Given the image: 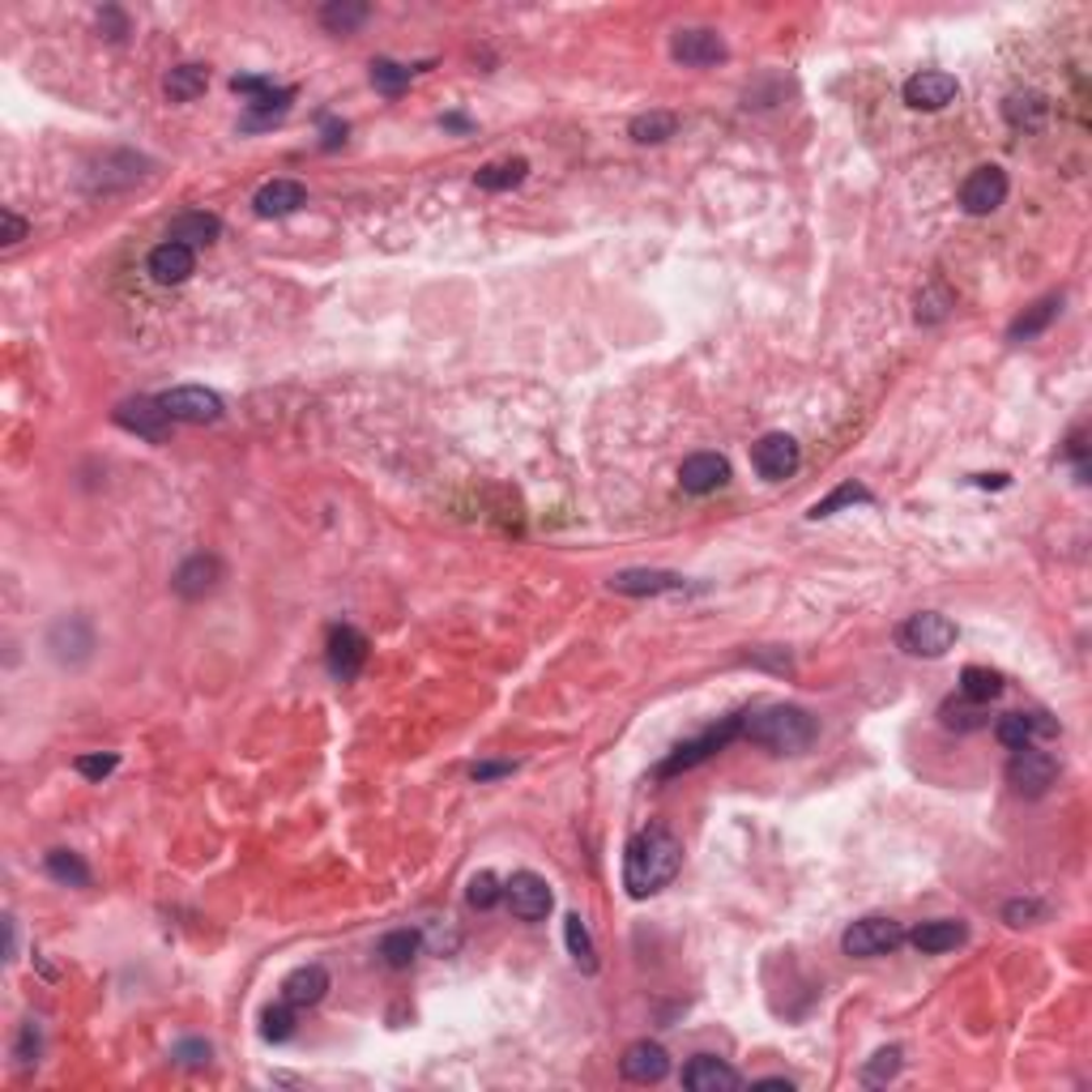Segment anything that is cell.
I'll return each instance as SVG.
<instances>
[{
	"mask_svg": "<svg viewBox=\"0 0 1092 1092\" xmlns=\"http://www.w3.org/2000/svg\"><path fill=\"white\" fill-rule=\"evenodd\" d=\"M683 867V845L675 832L666 828H645L628 841L623 850V888L632 901H645V897H658L662 888L675 884Z\"/></svg>",
	"mask_w": 1092,
	"mask_h": 1092,
	"instance_id": "1",
	"label": "cell"
},
{
	"mask_svg": "<svg viewBox=\"0 0 1092 1092\" xmlns=\"http://www.w3.org/2000/svg\"><path fill=\"white\" fill-rule=\"evenodd\" d=\"M815 718L798 705H768L759 713H747L742 718V738H751L755 747L772 751V755H798L815 742Z\"/></svg>",
	"mask_w": 1092,
	"mask_h": 1092,
	"instance_id": "2",
	"label": "cell"
},
{
	"mask_svg": "<svg viewBox=\"0 0 1092 1092\" xmlns=\"http://www.w3.org/2000/svg\"><path fill=\"white\" fill-rule=\"evenodd\" d=\"M742 718L747 713H734V718H726L722 726H713V729H705V734H696V738H688V742H679L662 764H658V781H666V777H679V772H688V768H696V764H705L709 755H718L726 742H734L738 734H742Z\"/></svg>",
	"mask_w": 1092,
	"mask_h": 1092,
	"instance_id": "3",
	"label": "cell"
},
{
	"mask_svg": "<svg viewBox=\"0 0 1092 1092\" xmlns=\"http://www.w3.org/2000/svg\"><path fill=\"white\" fill-rule=\"evenodd\" d=\"M897 640L913 658H943L956 645V623L939 610H917L897 628Z\"/></svg>",
	"mask_w": 1092,
	"mask_h": 1092,
	"instance_id": "4",
	"label": "cell"
},
{
	"mask_svg": "<svg viewBox=\"0 0 1092 1092\" xmlns=\"http://www.w3.org/2000/svg\"><path fill=\"white\" fill-rule=\"evenodd\" d=\"M905 943V926L901 921H892V917H862V921H854L845 934H841V947H845V956H858V960H871V956H888V951H897Z\"/></svg>",
	"mask_w": 1092,
	"mask_h": 1092,
	"instance_id": "5",
	"label": "cell"
},
{
	"mask_svg": "<svg viewBox=\"0 0 1092 1092\" xmlns=\"http://www.w3.org/2000/svg\"><path fill=\"white\" fill-rule=\"evenodd\" d=\"M751 466H755V474H759V478H768V483H785V478H794V474H798V466H802V448H798V440H794V436H785V431H768V436H759V440L751 444Z\"/></svg>",
	"mask_w": 1092,
	"mask_h": 1092,
	"instance_id": "6",
	"label": "cell"
},
{
	"mask_svg": "<svg viewBox=\"0 0 1092 1092\" xmlns=\"http://www.w3.org/2000/svg\"><path fill=\"white\" fill-rule=\"evenodd\" d=\"M1054 777H1059L1054 755L1037 751L1033 742L1020 747V751L1012 755V764H1007V785H1012L1020 798H1042V794L1054 785Z\"/></svg>",
	"mask_w": 1092,
	"mask_h": 1092,
	"instance_id": "7",
	"label": "cell"
},
{
	"mask_svg": "<svg viewBox=\"0 0 1092 1092\" xmlns=\"http://www.w3.org/2000/svg\"><path fill=\"white\" fill-rule=\"evenodd\" d=\"M116 423H120L124 431L150 440V444H163L176 418L163 410L159 397H133V401H120V405H116Z\"/></svg>",
	"mask_w": 1092,
	"mask_h": 1092,
	"instance_id": "8",
	"label": "cell"
},
{
	"mask_svg": "<svg viewBox=\"0 0 1092 1092\" xmlns=\"http://www.w3.org/2000/svg\"><path fill=\"white\" fill-rule=\"evenodd\" d=\"M159 401H163V410L176 423H196L201 427V423H218L222 418V397L213 388H201V384H180V388L163 393Z\"/></svg>",
	"mask_w": 1092,
	"mask_h": 1092,
	"instance_id": "9",
	"label": "cell"
},
{
	"mask_svg": "<svg viewBox=\"0 0 1092 1092\" xmlns=\"http://www.w3.org/2000/svg\"><path fill=\"white\" fill-rule=\"evenodd\" d=\"M1007 172L1003 167H994V163H986V167H977V172H969V180L960 183V205H964V213H994L1003 201H1007Z\"/></svg>",
	"mask_w": 1092,
	"mask_h": 1092,
	"instance_id": "10",
	"label": "cell"
},
{
	"mask_svg": "<svg viewBox=\"0 0 1092 1092\" xmlns=\"http://www.w3.org/2000/svg\"><path fill=\"white\" fill-rule=\"evenodd\" d=\"M325 662H329V675H334V679L351 683L367 662V636L359 632V628H351V623H338V628L329 632Z\"/></svg>",
	"mask_w": 1092,
	"mask_h": 1092,
	"instance_id": "11",
	"label": "cell"
},
{
	"mask_svg": "<svg viewBox=\"0 0 1092 1092\" xmlns=\"http://www.w3.org/2000/svg\"><path fill=\"white\" fill-rule=\"evenodd\" d=\"M670 56H675L679 64H688V69H709V64H722V60H726L729 47L718 30L696 26V30H679V34L670 39Z\"/></svg>",
	"mask_w": 1092,
	"mask_h": 1092,
	"instance_id": "12",
	"label": "cell"
},
{
	"mask_svg": "<svg viewBox=\"0 0 1092 1092\" xmlns=\"http://www.w3.org/2000/svg\"><path fill=\"white\" fill-rule=\"evenodd\" d=\"M504 901H508V910L517 913L521 921H543L546 913H550V905H555L546 880L543 875H534V871H517V875L504 884Z\"/></svg>",
	"mask_w": 1092,
	"mask_h": 1092,
	"instance_id": "13",
	"label": "cell"
},
{
	"mask_svg": "<svg viewBox=\"0 0 1092 1092\" xmlns=\"http://www.w3.org/2000/svg\"><path fill=\"white\" fill-rule=\"evenodd\" d=\"M960 86L951 73H939V69H926V73H913L905 82V103L913 112H943L947 103H956Z\"/></svg>",
	"mask_w": 1092,
	"mask_h": 1092,
	"instance_id": "14",
	"label": "cell"
},
{
	"mask_svg": "<svg viewBox=\"0 0 1092 1092\" xmlns=\"http://www.w3.org/2000/svg\"><path fill=\"white\" fill-rule=\"evenodd\" d=\"M619 1072L632 1084H662L670 1076V1054L658 1042H632L628 1054L619 1059Z\"/></svg>",
	"mask_w": 1092,
	"mask_h": 1092,
	"instance_id": "15",
	"label": "cell"
},
{
	"mask_svg": "<svg viewBox=\"0 0 1092 1092\" xmlns=\"http://www.w3.org/2000/svg\"><path fill=\"white\" fill-rule=\"evenodd\" d=\"M679 483L692 496H713V491H722L729 483V461L722 453H692L679 466Z\"/></svg>",
	"mask_w": 1092,
	"mask_h": 1092,
	"instance_id": "16",
	"label": "cell"
},
{
	"mask_svg": "<svg viewBox=\"0 0 1092 1092\" xmlns=\"http://www.w3.org/2000/svg\"><path fill=\"white\" fill-rule=\"evenodd\" d=\"M610 589H615V593H628V597H653V593H679V589H688V580H683L679 572L628 567V572L610 576Z\"/></svg>",
	"mask_w": 1092,
	"mask_h": 1092,
	"instance_id": "17",
	"label": "cell"
},
{
	"mask_svg": "<svg viewBox=\"0 0 1092 1092\" xmlns=\"http://www.w3.org/2000/svg\"><path fill=\"white\" fill-rule=\"evenodd\" d=\"M683 1089L692 1092H734L742 1089V1076L722 1063L718 1054H696L688 1067H683Z\"/></svg>",
	"mask_w": 1092,
	"mask_h": 1092,
	"instance_id": "18",
	"label": "cell"
},
{
	"mask_svg": "<svg viewBox=\"0 0 1092 1092\" xmlns=\"http://www.w3.org/2000/svg\"><path fill=\"white\" fill-rule=\"evenodd\" d=\"M218 580H222V563H218L213 555H192V559H183L180 567H176L172 589H176L180 597H188V602H196V597L213 593Z\"/></svg>",
	"mask_w": 1092,
	"mask_h": 1092,
	"instance_id": "19",
	"label": "cell"
},
{
	"mask_svg": "<svg viewBox=\"0 0 1092 1092\" xmlns=\"http://www.w3.org/2000/svg\"><path fill=\"white\" fill-rule=\"evenodd\" d=\"M150 278L159 282V286H180L192 278V269H196V252L192 248H183L176 239H163L154 252H150Z\"/></svg>",
	"mask_w": 1092,
	"mask_h": 1092,
	"instance_id": "20",
	"label": "cell"
},
{
	"mask_svg": "<svg viewBox=\"0 0 1092 1092\" xmlns=\"http://www.w3.org/2000/svg\"><path fill=\"white\" fill-rule=\"evenodd\" d=\"M304 205H308V188L299 180H269L261 183L256 196H252L256 218H286V213H295Z\"/></svg>",
	"mask_w": 1092,
	"mask_h": 1092,
	"instance_id": "21",
	"label": "cell"
},
{
	"mask_svg": "<svg viewBox=\"0 0 1092 1092\" xmlns=\"http://www.w3.org/2000/svg\"><path fill=\"white\" fill-rule=\"evenodd\" d=\"M47 649H51L60 662L77 666V662H86V658H90V649H94V632H90V623H86V619L69 615V619H60V623L51 628Z\"/></svg>",
	"mask_w": 1092,
	"mask_h": 1092,
	"instance_id": "22",
	"label": "cell"
},
{
	"mask_svg": "<svg viewBox=\"0 0 1092 1092\" xmlns=\"http://www.w3.org/2000/svg\"><path fill=\"white\" fill-rule=\"evenodd\" d=\"M913 947L921 951V956H943V951H951V947H960L964 939H969V926L964 921H956V917H934V921H921L913 934H905Z\"/></svg>",
	"mask_w": 1092,
	"mask_h": 1092,
	"instance_id": "23",
	"label": "cell"
},
{
	"mask_svg": "<svg viewBox=\"0 0 1092 1092\" xmlns=\"http://www.w3.org/2000/svg\"><path fill=\"white\" fill-rule=\"evenodd\" d=\"M329 994V973L321 964H304L282 982V999L295 1007H316Z\"/></svg>",
	"mask_w": 1092,
	"mask_h": 1092,
	"instance_id": "24",
	"label": "cell"
},
{
	"mask_svg": "<svg viewBox=\"0 0 1092 1092\" xmlns=\"http://www.w3.org/2000/svg\"><path fill=\"white\" fill-rule=\"evenodd\" d=\"M222 235V222L213 218V213H205V209H188V213H180L172 226H167V239H176V244H183V248H205V244H213Z\"/></svg>",
	"mask_w": 1092,
	"mask_h": 1092,
	"instance_id": "25",
	"label": "cell"
},
{
	"mask_svg": "<svg viewBox=\"0 0 1092 1092\" xmlns=\"http://www.w3.org/2000/svg\"><path fill=\"white\" fill-rule=\"evenodd\" d=\"M291 103H295V90L291 86H274L269 94H261V99H252V103H244V129H274L286 112H291Z\"/></svg>",
	"mask_w": 1092,
	"mask_h": 1092,
	"instance_id": "26",
	"label": "cell"
},
{
	"mask_svg": "<svg viewBox=\"0 0 1092 1092\" xmlns=\"http://www.w3.org/2000/svg\"><path fill=\"white\" fill-rule=\"evenodd\" d=\"M1059 308H1063V299L1059 295H1046V299H1037L1033 308H1024L1016 321H1012V329H1007V338L1012 342H1029V338H1037V334H1046L1050 325H1054V316H1059Z\"/></svg>",
	"mask_w": 1092,
	"mask_h": 1092,
	"instance_id": "27",
	"label": "cell"
},
{
	"mask_svg": "<svg viewBox=\"0 0 1092 1092\" xmlns=\"http://www.w3.org/2000/svg\"><path fill=\"white\" fill-rule=\"evenodd\" d=\"M1003 116H1007V124L1012 129H1042L1046 124V116H1050V103H1046V94H1037V90H1024V94H1012L1007 103H1003Z\"/></svg>",
	"mask_w": 1092,
	"mask_h": 1092,
	"instance_id": "28",
	"label": "cell"
},
{
	"mask_svg": "<svg viewBox=\"0 0 1092 1092\" xmlns=\"http://www.w3.org/2000/svg\"><path fill=\"white\" fill-rule=\"evenodd\" d=\"M205 86H209V69H205V64H176V69L163 77V90H167L172 103H192V99H201Z\"/></svg>",
	"mask_w": 1092,
	"mask_h": 1092,
	"instance_id": "29",
	"label": "cell"
},
{
	"mask_svg": "<svg viewBox=\"0 0 1092 1092\" xmlns=\"http://www.w3.org/2000/svg\"><path fill=\"white\" fill-rule=\"evenodd\" d=\"M367 17H371V4H364V0H329L321 9V26L329 34H355Z\"/></svg>",
	"mask_w": 1092,
	"mask_h": 1092,
	"instance_id": "30",
	"label": "cell"
},
{
	"mask_svg": "<svg viewBox=\"0 0 1092 1092\" xmlns=\"http://www.w3.org/2000/svg\"><path fill=\"white\" fill-rule=\"evenodd\" d=\"M563 939H567V956L576 960L580 973H597V947L589 939V926L580 921V913H567L563 917Z\"/></svg>",
	"mask_w": 1092,
	"mask_h": 1092,
	"instance_id": "31",
	"label": "cell"
},
{
	"mask_svg": "<svg viewBox=\"0 0 1092 1092\" xmlns=\"http://www.w3.org/2000/svg\"><path fill=\"white\" fill-rule=\"evenodd\" d=\"M960 696L977 700V705H990L1003 696V675L990 670V666H964L960 670Z\"/></svg>",
	"mask_w": 1092,
	"mask_h": 1092,
	"instance_id": "32",
	"label": "cell"
},
{
	"mask_svg": "<svg viewBox=\"0 0 1092 1092\" xmlns=\"http://www.w3.org/2000/svg\"><path fill=\"white\" fill-rule=\"evenodd\" d=\"M526 176H530V163H526V159H504V163H487V167H478L474 183H478L483 192H508V188H517Z\"/></svg>",
	"mask_w": 1092,
	"mask_h": 1092,
	"instance_id": "33",
	"label": "cell"
},
{
	"mask_svg": "<svg viewBox=\"0 0 1092 1092\" xmlns=\"http://www.w3.org/2000/svg\"><path fill=\"white\" fill-rule=\"evenodd\" d=\"M418 947H423V934H418V930H388V934L380 939V960H384L388 969H410L414 956H418Z\"/></svg>",
	"mask_w": 1092,
	"mask_h": 1092,
	"instance_id": "34",
	"label": "cell"
},
{
	"mask_svg": "<svg viewBox=\"0 0 1092 1092\" xmlns=\"http://www.w3.org/2000/svg\"><path fill=\"white\" fill-rule=\"evenodd\" d=\"M675 129H679V116H675V112H645V116L632 120L628 133H632V142H640V146H658V142H670Z\"/></svg>",
	"mask_w": 1092,
	"mask_h": 1092,
	"instance_id": "35",
	"label": "cell"
},
{
	"mask_svg": "<svg viewBox=\"0 0 1092 1092\" xmlns=\"http://www.w3.org/2000/svg\"><path fill=\"white\" fill-rule=\"evenodd\" d=\"M47 875L64 888H90V867L73 850H51L47 854Z\"/></svg>",
	"mask_w": 1092,
	"mask_h": 1092,
	"instance_id": "36",
	"label": "cell"
},
{
	"mask_svg": "<svg viewBox=\"0 0 1092 1092\" xmlns=\"http://www.w3.org/2000/svg\"><path fill=\"white\" fill-rule=\"evenodd\" d=\"M939 722L947 729H956V734H973V729L986 726V705H977V700H969V696L947 700V705L939 709Z\"/></svg>",
	"mask_w": 1092,
	"mask_h": 1092,
	"instance_id": "37",
	"label": "cell"
},
{
	"mask_svg": "<svg viewBox=\"0 0 1092 1092\" xmlns=\"http://www.w3.org/2000/svg\"><path fill=\"white\" fill-rule=\"evenodd\" d=\"M871 500H875V496H871L862 483H841V487H837L832 496H824L807 517H811V521H824V517H832V513H841V508H850V504H871Z\"/></svg>",
	"mask_w": 1092,
	"mask_h": 1092,
	"instance_id": "38",
	"label": "cell"
},
{
	"mask_svg": "<svg viewBox=\"0 0 1092 1092\" xmlns=\"http://www.w3.org/2000/svg\"><path fill=\"white\" fill-rule=\"evenodd\" d=\"M261 1037L274 1042V1046L291 1042V1037H295V1003L282 999V1003L265 1007V1012H261Z\"/></svg>",
	"mask_w": 1092,
	"mask_h": 1092,
	"instance_id": "39",
	"label": "cell"
},
{
	"mask_svg": "<svg viewBox=\"0 0 1092 1092\" xmlns=\"http://www.w3.org/2000/svg\"><path fill=\"white\" fill-rule=\"evenodd\" d=\"M371 86L388 99H397L405 86H410V69L397 64V60H371Z\"/></svg>",
	"mask_w": 1092,
	"mask_h": 1092,
	"instance_id": "40",
	"label": "cell"
},
{
	"mask_svg": "<svg viewBox=\"0 0 1092 1092\" xmlns=\"http://www.w3.org/2000/svg\"><path fill=\"white\" fill-rule=\"evenodd\" d=\"M951 304H956L951 291L939 286V282H930V286L917 295V321H921V325H939V321L951 312Z\"/></svg>",
	"mask_w": 1092,
	"mask_h": 1092,
	"instance_id": "41",
	"label": "cell"
},
{
	"mask_svg": "<svg viewBox=\"0 0 1092 1092\" xmlns=\"http://www.w3.org/2000/svg\"><path fill=\"white\" fill-rule=\"evenodd\" d=\"M466 901H470V910H496L504 901V884L491 871H478L470 880V888H466Z\"/></svg>",
	"mask_w": 1092,
	"mask_h": 1092,
	"instance_id": "42",
	"label": "cell"
},
{
	"mask_svg": "<svg viewBox=\"0 0 1092 1092\" xmlns=\"http://www.w3.org/2000/svg\"><path fill=\"white\" fill-rule=\"evenodd\" d=\"M897 1076H901V1050H897V1046L880 1050V1054L862 1067V1084H867V1089H880V1084H888V1080H897Z\"/></svg>",
	"mask_w": 1092,
	"mask_h": 1092,
	"instance_id": "43",
	"label": "cell"
},
{
	"mask_svg": "<svg viewBox=\"0 0 1092 1092\" xmlns=\"http://www.w3.org/2000/svg\"><path fill=\"white\" fill-rule=\"evenodd\" d=\"M994 738H999L1007 751H1020V747H1029V742H1033V718H1029V713H1007V718H999V726H994Z\"/></svg>",
	"mask_w": 1092,
	"mask_h": 1092,
	"instance_id": "44",
	"label": "cell"
},
{
	"mask_svg": "<svg viewBox=\"0 0 1092 1092\" xmlns=\"http://www.w3.org/2000/svg\"><path fill=\"white\" fill-rule=\"evenodd\" d=\"M116 764H120V755H112V751H107V755H77V764H73V768H77L86 781H103V777H112V772H116Z\"/></svg>",
	"mask_w": 1092,
	"mask_h": 1092,
	"instance_id": "45",
	"label": "cell"
},
{
	"mask_svg": "<svg viewBox=\"0 0 1092 1092\" xmlns=\"http://www.w3.org/2000/svg\"><path fill=\"white\" fill-rule=\"evenodd\" d=\"M172 1059H176L180 1067H205V1063L213 1059V1050H209V1042L188 1037V1042H180V1046H172Z\"/></svg>",
	"mask_w": 1092,
	"mask_h": 1092,
	"instance_id": "46",
	"label": "cell"
},
{
	"mask_svg": "<svg viewBox=\"0 0 1092 1092\" xmlns=\"http://www.w3.org/2000/svg\"><path fill=\"white\" fill-rule=\"evenodd\" d=\"M231 90H235V94H244V99L252 103V99L269 94V90H274V82H269V77H252V73H239V77H231Z\"/></svg>",
	"mask_w": 1092,
	"mask_h": 1092,
	"instance_id": "47",
	"label": "cell"
},
{
	"mask_svg": "<svg viewBox=\"0 0 1092 1092\" xmlns=\"http://www.w3.org/2000/svg\"><path fill=\"white\" fill-rule=\"evenodd\" d=\"M39 1024H21V1037H17V1050H13V1059L26 1067V1063H34L39 1059Z\"/></svg>",
	"mask_w": 1092,
	"mask_h": 1092,
	"instance_id": "48",
	"label": "cell"
},
{
	"mask_svg": "<svg viewBox=\"0 0 1092 1092\" xmlns=\"http://www.w3.org/2000/svg\"><path fill=\"white\" fill-rule=\"evenodd\" d=\"M1003 917L1012 921V926H1029V921H1037V917H1046V905L1042 901H1012Z\"/></svg>",
	"mask_w": 1092,
	"mask_h": 1092,
	"instance_id": "49",
	"label": "cell"
},
{
	"mask_svg": "<svg viewBox=\"0 0 1092 1092\" xmlns=\"http://www.w3.org/2000/svg\"><path fill=\"white\" fill-rule=\"evenodd\" d=\"M99 30H103V39L120 43V39L129 34V17H124L120 9H103V13H99Z\"/></svg>",
	"mask_w": 1092,
	"mask_h": 1092,
	"instance_id": "50",
	"label": "cell"
},
{
	"mask_svg": "<svg viewBox=\"0 0 1092 1092\" xmlns=\"http://www.w3.org/2000/svg\"><path fill=\"white\" fill-rule=\"evenodd\" d=\"M0 222H4V235H0V244H4V248H13V244H21V239H26V222H21L13 209H4V213H0Z\"/></svg>",
	"mask_w": 1092,
	"mask_h": 1092,
	"instance_id": "51",
	"label": "cell"
},
{
	"mask_svg": "<svg viewBox=\"0 0 1092 1092\" xmlns=\"http://www.w3.org/2000/svg\"><path fill=\"white\" fill-rule=\"evenodd\" d=\"M342 142H346V124L325 116V120H321V146H325V150H338Z\"/></svg>",
	"mask_w": 1092,
	"mask_h": 1092,
	"instance_id": "52",
	"label": "cell"
},
{
	"mask_svg": "<svg viewBox=\"0 0 1092 1092\" xmlns=\"http://www.w3.org/2000/svg\"><path fill=\"white\" fill-rule=\"evenodd\" d=\"M513 772V764H474V781H491V777H508Z\"/></svg>",
	"mask_w": 1092,
	"mask_h": 1092,
	"instance_id": "53",
	"label": "cell"
},
{
	"mask_svg": "<svg viewBox=\"0 0 1092 1092\" xmlns=\"http://www.w3.org/2000/svg\"><path fill=\"white\" fill-rule=\"evenodd\" d=\"M977 483H982V487H1007V474H982Z\"/></svg>",
	"mask_w": 1092,
	"mask_h": 1092,
	"instance_id": "54",
	"label": "cell"
},
{
	"mask_svg": "<svg viewBox=\"0 0 1092 1092\" xmlns=\"http://www.w3.org/2000/svg\"><path fill=\"white\" fill-rule=\"evenodd\" d=\"M755 1089H785V1092H790L794 1084H790V1080H781V1076H772V1080H759Z\"/></svg>",
	"mask_w": 1092,
	"mask_h": 1092,
	"instance_id": "55",
	"label": "cell"
},
{
	"mask_svg": "<svg viewBox=\"0 0 1092 1092\" xmlns=\"http://www.w3.org/2000/svg\"><path fill=\"white\" fill-rule=\"evenodd\" d=\"M440 124H444V129H470V120H466V116H444Z\"/></svg>",
	"mask_w": 1092,
	"mask_h": 1092,
	"instance_id": "56",
	"label": "cell"
}]
</instances>
